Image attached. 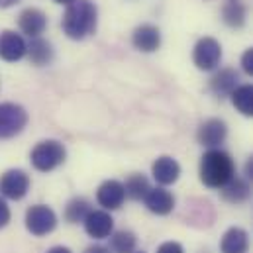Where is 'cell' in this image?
I'll use <instances>...</instances> for the list:
<instances>
[{
	"label": "cell",
	"mask_w": 253,
	"mask_h": 253,
	"mask_svg": "<svg viewBox=\"0 0 253 253\" xmlns=\"http://www.w3.org/2000/svg\"><path fill=\"white\" fill-rule=\"evenodd\" d=\"M124 189H126V196H129L131 200H143L145 194L151 190V187H149V181H147L145 175L133 173L126 179Z\"/></svg>",
	"instance_id": "22"
},
{
	"label": "cell",
	"mask_w": 253,
	"mask_h": 253,
	"mask_svg": "<svg viewBox=\"0 0 253 253\" xmlns=\"http://www.w3.org/2000/svg\"><path fill=\"white\" fill-rule=\"evenodd\" d=\"M84 232L94 240L110 238L114 232V218L106 210H90V214L84 218Z\"/></svg>",
	"instance_id": "10"
},
{
	"label": "cell",
	"mask_w": 253,
	"mask_h": 253,
	"mask_svg": "<svg viewBox=\"0 0 253 253\" xmlns=\"http://www.w3.org/2000/svg\"><path fill=\"white\" fill-rule=\"evenodd\" d=\"M55 226H57V216L49 206L34 204V206L28 208V212H26V228H28V232L32 236H38V238L47 236V234H51L55 230Z\"/></svg>",
	"instance_id": "5"
},
{
	"label": "cell",
	"mask_w": 253,
	"mask_h": 253,
	"mask_svg": "<svg viewBox=\"0 0 253 253\" xmlns=\"http://www.w3.org/2000/svg\"><path fill=\"white\" fill-rule=\"evenodd\" d=\"M84 253H110L108 248H104V246H90V248H86Z\"/></svg>",
	"instance_id": "28"
},
{
	"label": "cell",
	"mask_w": 253,
	"mask_h": 253,
	"mask_svg": "<svg viewBox=\"0 0 253 253\" xmlns=\"http://www.w3.org/2000/svg\"><path fill=\"white\" fill-rule=\"evenodd\" d=\"M18 26L22 30V34L34 38H40L45 28H47V16L40 10V8H26L20 16H18Z\"/></svg>",
	"instance_id": "13"
},
{
	"label": "cell",
	"mask_w": 253,
	"mask_h": 253,
	"mask_svg": "<svg viewBox=\"0 0 253 253\" xmlns=\"http://www.w3.org/2000/svg\"><path fill=\"white\" fill-rule=\"evenodd\" d=\"M246 177L253 183V155L248 159V163H246Z\"/></svg>",
	"instance_id": "29"
},
{
	"label": "cell",
	"mask_w": 253,
	"mask_h": 253,
	"mask_svg": "<svg viewBox=\"0 0 253 253\" xmlns=\"http://www.w3.org/2000/svg\"><path fill=\"white\" fill-rule=\"evenodd\" d=\"M242 69H244L246 75L253 77V47L244 51V55H242Z\"/></svg>",
	"instance_id": "25"
},
{
	"label": "cell",
	"mask_w": 253,
	"mask_h": 253,
	"mask_svg": "<svg viewBox=\"0 0 253 253\" xmlns=\"http://www.w3.org/2000/svg\"><path fill=\"white\" fill-rule=\"evenodd\" d=\"M98 10L92 0H75L67 6L61 28L71 40H84L96 32Z\"/></svg>",
	"instance_id": "1"
},
{
	"label": "cell",
	"mask_w": 253,
	"mask_h": 253,
	"mask_svg": "<svg viewBox=\"0 0 253 253\" xmlns=\"http://www.w3.org/2000/svg\"><path fill=\"white\" fill-rule=\"evenodd\" d=\"M135 244H137L135 234L127 232V230H120V232L112 234V240H110V248L114 253H133Z\"/></svg>",
	"instance_id": "24"
},
{
	"label": "cell",
	"mask_w": 253,
	"mask_h": 253,
	"mask_svg": "<svg viewBox=\"0 0 253 253\" xmlns=\"http://www.w3.org/2000/svg\"><path fill=\"white\" fill-rule=\"evenodd\" d=\"M151 175H153V179L159 183V185H173V183H177L179 181V177H181V165L177 163V159H173V157H169V155H163V157H159L155 163H153V167H151Z\"/></svg>",
	"instance_id": "14"
},
{
	"label": "cell",
	"mask_w": 253,
	"mask_h": 253,
	"mask_svg": "<svg viewBox=\"0 0 253 253\" xmlns=\"http://www.w3.org/2000/svg\"><path fill=\"white\" fill-rule=\"evenodd\" d=\"M143 202H145L147 210L153 212V214H157V216H167L175 208V196L167 189H163V187H157V189L149 190L145 194Z\"/></svg>",
	"instance_id": "15"
},
{
	"label": "cell",
	"mask_w": 253,
	"mask_h": 253,
	"mask_svg": "<svg viewBox=\"0 0 253 253\" xmlns=\"http://www.w3.org/2000/svg\"><path fill=\"white\" fill-rule=\"evenodd\" d=\"M131 43L135 49H139L143 53H153L161 45V32H159V28H155L151 24H141L133 30Z\"/></svg>",
	"instance_id": "12"
},
{
	"label": "cell",
	"mask_w": 253,
	"mask_h": 253,
	"mask_svg": "<svg viewBox=\"0 0 253 253\" xmlns=\"http://www.w3.org/2000/svg\"><path fill=\"white\" fill-rule=\"evenodd\" d=\"M28 124V112L24 106L14 102L0 104V139H10L18 135Z\"/></svg>",
	"instance_id": "4"
},
{
	"label": "cell",
	"mask_w": 253,
	"mask_h": 253,
	"mask_svg": "<svg viewBox=\"0 0 253 253\" xmlns=\"http://www.w3.org/2000/svg\"><path fill=\"white\" fill-rule=\"evenodd\" d=\"M200 181L208 189H222L236 177V163L222 149H208L200 159Z\"/></svg>",
	"instance_id": "2"
},
{
	"label": "cell",
	"mask_w": 253,
	"mask_h": 253,
	"mask_svg": "<svg viewBox=\"0 0 253 253\" xmlns=\"http://www.w3.org/2000/svg\"><path fill=\"white\" fill-rule=\"evenodd\" d=\"M47 253H73L69 248H63V246H55L51 250H47Z\"/></svg>",
	"instance_id": "30"
},
{
	"label": "cell",
	"mask_w": 253,
	"mask_h": 253,
	"mask_svg": "<svg viewBox=\"0 0 253 253\" xmlns=\"http://www.w3.org/2000/svg\"><path fill=\"white\" fill-rule=\"evenodd\" d=\"M30 190V177L22 169H10L0 177V194L10 200H20Z\"/></svg>",
	"instance_id": "7"
},
{
	"label": "cell",
	"mask_w": 253,
	"mask_h": 253,
	"mask_svg": "<svg viewBox=\"0 0 253 253\" xmlns=\"http://www.w3.org/2000/svg\"><path fill=\"white\" fill-rule=\"evenodd\" d=\"M157 253H185V250L179 242H165L157 248Z\"/></svg>",
	"instance_id": "26"
},
{
	"label": "cell",
	"mask_w": 253,
	"mask_h": 253,
	"mask_svg": "<svg viewBox=\"0 0 253 253\" xmlns=\"http://www.w3.org/2000/svg\"><path fill=\"white\" fill-rule=\"evenodd\" d=\"M24 55H28V43L24 42V38L12 30H4L0 34V59L16 63Z\"/></svg>",
	"instance_id": "9"
},
{
	"label": "cell",
	"mask_w": 253,
	"mask_h": 253,
	"mask_svg": "<svg viewBox=\"0 0 253 253\" xmlns=\"http://www.w3.org/2000/svg\"><path fill=\"white\" fill-rule=\"evenodd\" d=\"M220 192H222V198H224L226 202L242 204V202H246V200L252 196V187L248 185V181L234 177L228 185H224V187L220 189Z\"/></svg>",
	"instance_id": "18"
},
{
	"label": "cell",
	"mask_w": 253,
	"mask_h": 253,
	"mask_svg": "<svg viewBox=\"0 0 253 253\" xmlns=\"http://www.w3.org/2000/svg\"><path fill=\"white\" fill-rule=\"evenodd\" d=\"M90 214V204L84 198H73L65 208V218L69 224L84 222V218Z\"/></svg>",
	"instance_id": "23"
},
{
	"label": "cell",
	"mask_w": 253,
	"mask_h": 253,
	"mask_svg": "<svg viewBox=\"0 0 253 253\" xmlns=\"http://www.w3.org/2000/svg\"><path fill=\"white\" fill-rule=\"evenodd\" d=\"M246 6L240 0H228L222 8V20L230 28H242L246 24Z\"/></svg>",
	"instance_id": "21"
},
{
	"label": "cell",
	"mask_w": 253,
	"mask_h": 253,
	"mask_svg": "<svg viewBox=\"0 0 253 253\" xmlns=\"http://www.w3.org/2000/svg\"><path fill=\"white\" fill-rule=\"evenodd\" d=\"M96 200L104 210H118L126 200V189L120 181H104L96 190Z\"/></svg>",
	"instance_id": "11"
},
{
	"label": "cell",
	"mask_w": 253,
	"mask_h": 253,
	"mask_svg": "<svg viewBox=\"0 0 253 253\" xmlns=\"http://www.w3.org/2000/svg\"><path fill=\"white\" fill-rule=\"evenodd\" d=\"M139 253H143V252H139Z\"/></svg>",
	"instance_id": "33"
},
{
	"label": "cell",
	"mask_w": 253,
	"mask_h": 253,
	"mask_svg": "<svg viewBox=\"0 0 253 253\" xmlns=\"http://www.w3.org/2000/svg\"><path fill=\"white\" fill-rule=\"evenodd\" d=\"M222 59V45L214 38H202L196 42L192 51V61L200 71H214Z\"/></svg>",
	"instance_id": "6"
},
{
	"label": "cell",
	"mask_w": 253,
	"mask_h": 253,
	"mask_svg": "<svg viewBox=\"0 0 253 253\" xmlns=\"http://www.w3.org/2000/svg\"><path fill=\"white\" fill-rule=\"evenodd\" d=\"M53 2H57V4H67V6H69V4L75 2V0H53Z\"/></svg>",
	"instance_id": "32"
},
{
	"label": "cell",
	"mask_w": 253,
	"mask_h": 253,
	"mask_svg": "<svg viewBox=\"0 0 253 253\" xmlns=\"http://www.w3.org/2000/svg\"><path fill=\"white\" fill-rule=\"evenodd\" d=\"M10 222V208L4 198H0V228H4Z\"/></svg>",
	"instance_id": "27"
},
{
	"label": "cell",
	"mask_w": 253,
	"mask_h": 253,
	"mask_svg": "<svg viewBox=\"0 0 253 253\" xmlns=\"http://www.w3.org/2000/svg\"><path fill=\"white\" fill-rule=\"evenodd\" d=\"M230 96H232V104L240 114L253 118V84H240Z\"/></svg>",
	"instance_id": "20"
},
{
	"label": "cell",
	"mask_w": 253,
	"mask_h": 253,
	"mask_svg": "<svg viewBox=\"0 0 253 253\" xmlns=\"http://www.w3.org/2000/svg\"><path fill=\"white\" fill-rule=\"evenodd\" d=\"M20 0H0V8H10L14 4H18Z\"/></svg>",
	"instance_id": "31"
},
{
	"label": "cell",
	"mask_w": 253,
	"mask_h": 253,
	"mask_svg": "<svg viewBox=\"0 0 253 253\" xmlns=\"http://www.w3.org/2000/svg\"><path fill=\"white\" fill-rule=\"evenodd\" d=\"M67 157V149L61 141L57 139H45L40 141L34 149H32V165L34 169L42 171V173H49L53 169H57Z\"/></svg>",
	"instance_id": "3"
},
{
	"label": "cell",
	"mask_w": 253,
	"mask_h": 253,
	"mask_svg": "<svg viewBox=\"0 0 253 253\" xmlns=\"http://www.w3.org/2000/svg\"><path fill=\"white\" fill-rule=\"evenodd\" d=\"M222 253H248L250 252V236L244 228H230L220 242Z\"/></svg>",
	"instance_id": "17"
},
{
	"label": "cell",
	"mask_w": 253,
	"mask_h": 253,
	"mask_svg": "<svg viewBox=\"0 0 253 253\" xmlns=\"http://www.w3.org/2000/svg\"><path fill=\"white\" fill-rule=\"evenodd\" d=\"M28 55H30V61L38 67H43V65H49L53 59V47L47 40L43 38H34L28 45Z\"/></svg>",
	"instance_id": "19"
},
{
	"label": "cell",
	"mask_w": 253,
	"mask_h": 253,
	"mask_svg": "<svg viewBox=\"0 0 253 253\" xmlns=\"http://www.w3.org/2000/svg\"><path fill=\"white\" fill-rule=\"evenodd\" d=\"M238 81H240V77H238V73H236L234 69H230V67L220 69V71L210 79V90H212L216 96H220V98L230 96V94L238 88Z\"/></svg>",
	"instance_id": "16"
},
{
	"label": "cell",
	"mask_w": 253,
	"mask_h": 253,
	"mask_svg": "<svg viewBox=\"0 0 253 253\" xmlns=\"http://www.w3.org/2000/svg\"><path fill=\"white\" fill-rule=\"evenodd\" d=\"M228 137V126L224 120L220 118H210L206 122H202L198 131H196V139L200 145H206L210 149H216L218 145H222Z\"/></svg>",
	"instance_id": "8"
}]
</instances>
